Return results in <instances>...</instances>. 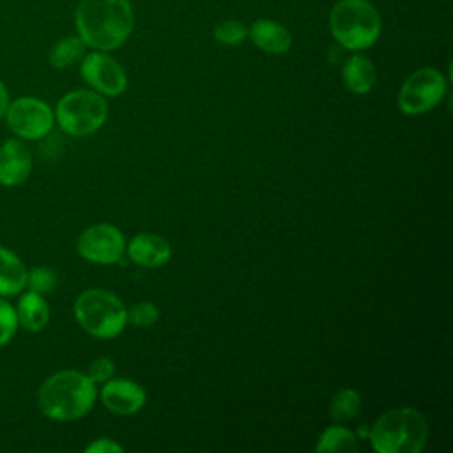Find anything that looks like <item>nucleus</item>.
I'll return each mask as SVG.
<instances>
[{"mask_svg":"<svg viewBox=\"0 0 453 453\" xmlns=\"http://www.w3.org/2000/svg\"><path fill=\"white\" fill-rule=\"evenodd\" d=\"M113 372H115V363H113L110 357L101 356V357H96V359L88 365L87 375L92 379V382L103 384V382H106L108 379L113 377Z\"/></svg>","mask_w":453,"mask_h":453,"instance_id":"nucleus-25","label":"nucleus"},{"mask_svg":"<svg viewBox=\"0 0 453 453\" xmlns=\"http://www.w3.org/2000/svg\"><path fill=\"white\" fill-rule=\"evenodd\" d=\"M85 48H87V44L81 41V37L78 34L65 35L51 46V50L48 53V60H50L51 67H55V69H67L83 58Z\"/></svg>","mask_w":453,"mask_h":453,"instance_id":"nucleus-18","label":"nucleus"},{"mask_svg":"<svg viewBox=\"0 0 453 453\" xmlns=\"http://www.w3.org/2000/svg\"><path fill=\"white\" fill-rule=\"evenodd\" d=\"M127 257L142 267H161L172 257L170 242L152 232L136 234L127 242Z\"/></svg>","mask_w":453,"mask_h":453,"instance_id":"nucleus-13","label":"nucleus"},{"mask_svg":"<svg viewBox=\"0 0 453 453\" xmlns=\"http://www.w3.org/2000/svg\"><path fill=\"white\" fill-rule=\"evenodd\" d=\"M74 319L80 327L94 338L111 340L119 336L127 324L124 303L104 288H88L74 301Z\"/></svg>","mask_w":453,"mask_h":453,"instance_id":"nucleus-5","label":"nucleus"},{"mask_svg":"<svg viewBox=\"0 0 453 453\" xmlns=\"http://www.w3.org/2000/svg\"><path fill=\"white\" fill-rule=\"evenodd\" d=\"M99 398L103 405L120 416H131L142 411L147 402L145 389L131 379H108L101 384Z\"/></svg>","mask_w":453,"mask_h":453,"instance_id":"nucleus-11","label":"nucleus"},{"mask_svg":"<svg viewBox=\"0 0 453 453\" xmlns=\"http://www.w3.org/2000/svg\"><path fill=\"white\" fill-rule=\"evenodd\" d=\"M76 250L81 258L94 264H115L126 251L124 234L111 223H96L87 226L78 241Z\"/></svg>","mask_w":453,"mask_h":453,"instance_id":"nucleus-10","label":"nucleus"},{"mask_svg":"<svg viewBox=\"0 0 453 453\" xmlns=\"http://www.w3.org/2000/svg\"><path fill=\"white\" fill-rule=\"evenodd\" d=\"M361 407V395L352 388H343L333 395L329 414L334 421L352 419Z\"/></svg>","mask_w":453,"mask_h":453,"instance_id":"nucleus-20","label":"nucleus"},{"mask_svg":"<svg viewBox=\"0 0 453 453\" xmlns=\"http://www.w3.org/2000/svg\"><path fill=\"white\" fill-rule=\"evenodd\" d=\"M14 310L19 326L30 333L42 331L50 322V304L42 294L23 290L18 297Z\"/></svg>","mask_w":453,"mask_h":453,"instance_id":"nucleus-16","label":"nucleus"},{"mask_svg":"<svg viewBox=\"0 0 453 453\" xmlns=\"http://www.w3.org/2000/svg\"><path fill=\"white\" fill-rule=\"evenodd\" d=\"M32 152L19 138H9L0 145V184L5 188L21 186L32 172Z\"/></svg>","mask_w":453,"mask_h":453,"instance_id":"nucleus-12","label":"nucleus"},{"mask_svg":"<svg viewBox=\"0 0 453 453\" xmlns=\"http://www.w3.org/2000/svg\"><path fill=\"white\" fill-rule=\"evenodd\" d=\"M342 80L349 92L368 94L377 81V69L368 57L354 51L342 67Z\"/></svg>","mask_w":453,"mask_h":453,"instance_id":"nucleus-15","label":"nucleus"},{"mask_svg":"<svg viewBox=\"0 0 453 453\" xmlns=\"http://www.w3.org/2000/svg\"><path fill=\"white\" fill-rule=\"evenodd\" d=\"M315 449L319 453H352L357 449V435L345 426L333 425L320 434Z\"/></svg>","mask_w":453,"mask_h":453,"instance_id":"nucleus-19","label":"nucleus"},{"mask_svg":"<svg viewBox=\"0 0 453 453\" xmlns=\"http://www.w3.org/2000/svg\"><path fill=\"white\" fill-rule=\"evenodd\" d=\"M368 439L379 453H419L428 439V425L418 409L396 407L377 418Z\"/></svg>","mask_w":453,"mask_h":453,"instance_id":"nucleus-4","label":"nucleus"},{"mask_svg":"<svg viewBox=\"0 0 453 453\" xmlns=\"http://www.w3.org/2000/svg\"><path fill=\"white\" fill-rule=\"evenodd\" d=\"M446 78L444 74L425 65L411 73L398 92V108L405 115H421L435 108L446 96Z\"/></svg>","mask_w":453,"mask_h":453,"instance_id":"nucleus-7","label":"nucleus"},{"mask_svg":"<svg viewBox=\"0 0 453 453\" xmlns=\"http://www.w3.org/2000/svg\"><path fill=\"white\" fill-rule=\"evenodd\" d=\"M80 74L83 81L101 96H120L127 88L124 67L108 55V51H90L80 60Z\"/></svg>","mask_w":453,"mask_h":453,"instance_id":"nucleus-9","label":"nucleus"},{"mask_svg":"<svg viewBox=\"0 0 453 453\" xmlns=\"http://www.w3.org/2000/svg\"><path fill=\"white\" fill-rule=\"evenodd\" d=\"M53 113L64 133L71 136H88L106 122L108 103L104 96L92 88H76L58 99Z\"/></svg>","mask_w":453,"mask_h":453,"instance_id":"nucleus-6","label":"nucleus"},{"mask_svg":"<svg viewBox=\"0 0 453 453\" xmlns=\"http://www.w3.org/2000/svg\"><path fill=\"white\" fill-rule=\"evenodd\" d=\"M85 451L87 453H122L124 448L108 437H99V439H94L88 446H85Z\"/></svg>","mask_w":453,"mask_h":453,"instance_id":"nucleus-26","label":"nucleus"},{"mask_svg":"<svg viewBox=\"0 0 453 453\" xmlns=\"http://www.w3.org/2000/svg\"><path fill=\"white\" fill-rule=\"evenodd\" d=\"M159 319V310L150 301H140L134 303L127 310V322H131L136 327H150Z\"/></svg>","mask_w":453,"mask_h":453,"instance_id":"nucleus-24","label":"nucleus"},{"mask_svg":"<svg viewBox=\"0 0 453 453\" xmlns=\"http://www.w3.org/2000/svg\"><path fill=\"white\" fill-rule=\"evenodd\" d=\"M18 327L19 322L14 306L7 301V297L0 296V347L7 345L14 338Z\"/></svg>","mask_w":453,"mask_h":453,"instance_id":"nucleus-23","label":"nucleus"},{"mask_svg":"<svg viewBox=\"0 0 453 453\" xmlns=\"http://www.w3.org/2000/svg\"><path fill=\"white\" fill-rule=\"evenodd\" d=\"M97 398V384L78 370L51 373L39 386V411L53 421H74L90 412Z\"/></svg>","mask_w":453,"mask_h":453,"instance_id":"nucleus-2","label":"nucleus"},{"mask_svg":"<svg viewBox=\"0 0 453 453\" xmlns=\"http://www.w3.org/2000/svg\"><path fill=\"white\" fill-rule=\"evenodd\" d=\"M57 281H58L57 273L51 267L37 265V267H32L30 271H27V285H25V288L46 296V294H50L57 287Z\"/></svg>","mask_w":453,"mask_h":453,"instance_id":"nucleus-22","label":"nucleus"},{"mask_svg":"<svg viewBox=\"0 0 453 453\" xmlns=\"http://www.w3.org/2000/svg\"><path fill=\"white\" fill-rule=\"evenodd\" d=\"M11 103V97H9V90L5 87V83L0 80V120L5 117V111H7V106Z\"/></svg>","mask_w":453,"mask_h":453,"instance_id":"nucleus-27","label":"nucleus"},{"mask_svg":"<svg viewBox=\"0 0 453 453\" xmlns=\"http://www.w3.org/2000/svg\"><path fill=\"white\" fill-rule=\"evenodd\" d=\"M74 27L87 48L111 51L131 35L134 11L129 0H80L74 9Z\"/></svg>","mask_w":453,"mask_h":453,"instance_id":"nucleus-1","label":"nucleus"},{"mask_svg":"<svg viewBox=\"0 0 453 453\" xmlns=\"http://www.w3.org/2000/svg\"><path fill=\"white\" fill-rule=\"evenodd\" d=\"M212 37L223 46H237L248 39V27L237 19H226L214 27Z\"/></svg>","mask_w":453,"mask_h":453,"instance_id":"nucleus-21","label":"nucleus"},{"mask_svg":"<svg viewBox=\"0 0 453 453\" xmlns=\"http://www.w3.org/2000/svg\"><path fill=\"white\" fill-rule=\"evenodd\" d=\"M248 37L258 50L271 55H281L292 46V35L288 28L269 18L255 19L248 27Z\"/></svg>","mask_w":453,"mask_h":453,"instance_id":"nucleus-14","label":"nucleus"},{"mask_svg":"<svg viewBox=\"0 0 453 453\" xmlns=\"http://www.w3.org/2000/svg\"><path fill=\"white\" fill-rule=\"evenodd\" d=\"M329 30L343 50L363 51L379 41L382 18L368 0H338L329 11Z\"/></svg>","mask_w":453,"mask_h":453,"instance_id":"nucleus-3","label":"nucleus"},{"mask_svg":"<svg viewBox=\"0 0 453 453\" xmlns=\"http://www.w3.org/2000/svg\"><path fill=\"white\" fill-rule=\"evenodd\" d=\"M27 265L9 248L0 246V296H19L27 285Z\"/></svg>","mask_w":453,"mask_h":453,"instance_id":"nucleus-17","label":"nucleus"},{"mask_svg":"<svg viewBox=\"0 0 453 453\" xmlns=\"http://www.w3.org/2000/svg\"><path fill=\"white\" fill-rule=\"evenodd\" d=\"M4 119L9 131L23 142L46 138L55 124V113L50 104L34 96H23L11 101Z\"/></svg>","mask_w":453,"mask_h":453,"instance_id":"nucleus-8","label":"nucleus"}]
</instances>
